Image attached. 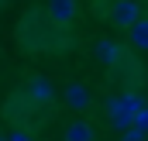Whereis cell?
Returning <instances> with one entry per match:
<instances>
[{
	"label": "cell",
	"instance_id": "cell-1",
	"mask_svg": "<svg viewBox=\"0 0 148 141\" xmlns=\"http://www.w3.org/2000/svg\"><path fill=\"white\" fill-rule=\"evenodd\" d=\"M93 59H97L100 66H107V69H117V66L124 62V52H121V45H117L114 38H100V41L93 45Z\"/></svg>",
	"mask_w": 148,
	"mask_h": 141
},
{
	"label": "cell",
	"instance_id": "cell-2",
	"mask_svg": "<svg viewBox=\"0 0 148 141\" xmlns=\"http://www.w3.org/2000/svg\"><path fill=\"white\" fill-rule=\"evenodd\" d=\"M138 17H141V3H138V0H114V10H110V21H114V24L131 28Z\"/></svg>",
	"mask_w": 148,
	"mask_h": 141
},
{
	"label": "cell",
	"instance_id": "cell-3",
	"mask_svg": "<svg viewBox=\"0 0 148 141\" xmlns=\"http://www.w3.org/2000/svg\"><path fill=\"white\" fill-rule=\"evenodd\" d=\"M52 97H55V86H52L48 76H31L28 79V100L31 103H52Z\"/></svg>",
	"mask_w": 148,
	"mask_h": 141
},
{
	"label": "cell",
	"instance_id": "cell-4",
	"mask_svg": "<svg viewBox=\"0 0 148 141\" xmlns=\"http://www.w3.org/2000/svg\"><path fill=\"white\" fill-rule=\"evenodd\" d=\"M90 103H93V93L83 86V83H66V107L69 110H90Z\"/></svg>",
	"mask_w": 148,
	"mask_h": 141
},
{
	"label": "cell",
	"instance_id": "cell-5",
	"mask_svg": "<svg viewBox=\"0 0 148 141\" xmlns=\"http://www.w3.org/2000/svg\"><path fill=\"white\" fill-rule=\"evenodd\" d=\"M73 17H76V0H48V21L52 24L66 28V24H73Z\"/></svg>",
	"mask_w": 148,
	"mask_h": 141
},
{
	"label": "cell",
	"instance_id": "cell-6",
	"mask_svg": "<svg viewBox=\"0 0 148 141\" xmlns=\"http://www.w3.org/2000/svg\"><path fill=\"white\" fill-rule=\"evenodd\" d=\"M107 117H110L114 127L124 134V131L131 127V117H134V114H131V110H124V103H121L117 97H110V100H107Z\"/></svg>",
	"mask_w": 148,
	"mask_h": 141
},
{
	"label": "cell",
	"instance_id": "cell-7",
	"mask_svg": "<svg viewBox=\"0 0 148 141\" xmlns=\"http://www.w3.org/2000/svg\"><path fill=\"white\" fill-rule=\"evenodd\" d=\"M127 35H131V48H134V52H145L148 48V21L138 17V21L127 28Z\"/></svg>",
	"mask_w": 148,
	"mask_h": 141
},
{
	"label": "cell",
	"instance_id": "cell-8",
	"mask_svg": "<svg viewBox=\"0 0 148 141\" xmlns=\"http://www.w3.org/2000/svg\"><path fill=\"white\" fill-rule=\"evenodd\" d=\"M93 127L86 124V120H73L69 127H66V141H93Z\"/></svg>",
	"mask_w": 148,
	"mask_h": 141
},
{
	"label": "cell",
	"instance_id": "cell-9",
	"mask_svg": "<svg viewBox=\"0 0 148 141\" xmlns=\"http://www.w3.org/2000/svg\"><path fill=\"white\" fill-rule=\"evenodd\" d=\"M117 100L124 103V110H131V114H138V110H145V107H148L145 100H141V93H134V90H127V93H121Z\"/></svg>",
	"mask_w": 148,
	"mask_h": 141
},
{
	"label": "cell",
	"instance_id": "cell-10",
	"mask_svg": "<svg viewBox=\"0 0 148 141\" xmlns=\"http://www.w3.org/2000/svg\"><path fill=\"white\" fill-rule=\"evenodd\" d=\"M7 141H35V138H31L24 127H17V131H10V134H7Z\"/></svg>",
	"mask_w": 148,
	"mask_h": 141
},
{
	"label": "cell",
	"instance_id": "cell-11",
	"mask_svg": "<svg viewBox=\"0 0 148 141\" xmlns=\"http://www.w3.org/2000/svg\"><path fill=\"white\" fill-rule=\"evenodd\" d=\"M0 3H7V0H0Z\"/></svg>",
	"mask_w": 148,
	"mask_h": 141
},
{
	"label": "cell",
	"instance_id": "cell-12",
	"mask_svg": "<svg viewBox=\"0 0 148 141\" xmlns=\"http://www.w3.org/2000/svg\"><path fill=\"white\" fill-rule=\"evenodd\" d=\"M0 141H7V138H0Z\"/></svg>",
	"mask_w": 148,
	"mask_h": 141
}]
</instances>
